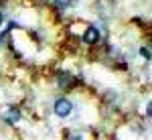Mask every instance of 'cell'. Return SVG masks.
I'll return each instance as SVG.
<instances>
[{
	"label": "cell",
	"instance_id": "obj_8",
	"mask_svg": "<svg viewBox=\"0 0 152 140\" xmlns=\"http://www.w3.org/2000/svg\"><path fill=\"white\" fill-rule=\"evenodd\" d=\"M2 23H4V14H2V10H0V26H2Z\"/></svg>",
	"mask_w": 152,
	"mask_h": 140
},
{
	"label": "cell",
	"instance_id": "obj_2",
	"mask_svg": "<svg viewBox=\"0 0 152 140\" xmlns=\"http://www.w3.org/2000/svg\"><path fill=\"white\" fill-rule=\"evenodd\" d=\"M81 41L85 43V45H89V47L97 45V43L102 41V31H99V26H97V24H89V26L83 31Z\"/></svg>",
	"mask_w": 152,
	"mask_h": 140
},
{
	"label": "cell",
	"instance_id": "obj_1",
	"mask_svg": "<svg viewBox=\"0 0 152 140\" xmlns=\"http://www.w3.org/2000/svg\"><path fill=\"white\" fill-rule=\"evenodd\" d=\"M53 112H55L57 118H67L73 112V102H71L69 97L61 95V97L55 100V104H53Z\"/></svg>",
	"mask_w": 152,
	"mask_h": 140
},
{
	"label": "cell",
	"instance_id": "obj_9",
	"mask_svg": "<svg viewBox=\"0 0 152 140\" xmlns=\"http://www.w3.org/2000/svg\"><path fill=\"white\" fill-rule=\"evenodd\" d=\"M0 47H2V41H0Z\"/></svg>",
	"mask_w": 152,
	"mask_h": 140
},
{
	"label": "cell",
	"instance_id": "obj_3",
	"mask_svg": "<svg viewBox=\"0 0 152 140\" xmlns=\"http://www.w3.org/2000/svg\"><path fill=\"white\" fill-rule=\"evenodd\" d=\"M20 118H23V114H20V110H18L16 106H6V110H4V114H2V120H4L8 126L18 124Z\"/></svg>",
	"mask_w": 152,
	"mask_h": 140
},
{
	"label": "cell",
	"instance_id": "obj_4",
	"mask_svg": "<svg viewBox=\"0 0 152 140\" xmlns=\"http://www.w3.org/2000/svg\"><path fill=\"white\" fill-rule=\"evenodd\" d=\"M73 85H75V77L71 75L69 71H59L57 73V87L59 89H73Z\"/></svg>",
	"mask_w": 152,
	"mask_h": 140
},
{
	"label": "cell",
	"instance_id": "obj_5",
	"mask_svg": "<svg viewBox=\"0 0 152 140\" xmlns=\"http://www.w3.org/2000/svg\"><path fill=\"white\" fill-rule=\"evenodd\" d=\"M71 2H73V0H53L55 8H57V10H63V12H65V10L71 6Z\"/></svg>",
	"mask_w": 152,
	"mask_h": 140
},
{
	"label": "cell",
	"instance_id": "obj_7",
	"mask_svg": "<svg viewBox=\"0 0 152 140\" xmlns=\"http://www.w3.org/2000/svg\"><path fill=\"white\" fill-rule=\"evenodd\" d=\"M67 140H85V138H83L81 134H71V136H69Z\"/></svg>",
	"mask_w": 152,
	"mask_h": 140
},
{
	"label": "cell",
	"instance_id": "obj_6",
	"mask_svg": "<svg viewBox=\"0 0 152 140\" xmlns=\"http://www.w3.org/2000/svg\"><path fill=\"white\" fill-rule=\"evenodd\" d=\"M140 57L144 61H150V47H140Z\"/></svg>",
	"mask_w": 152,
	"mask_h": 140
}]
</instances>
